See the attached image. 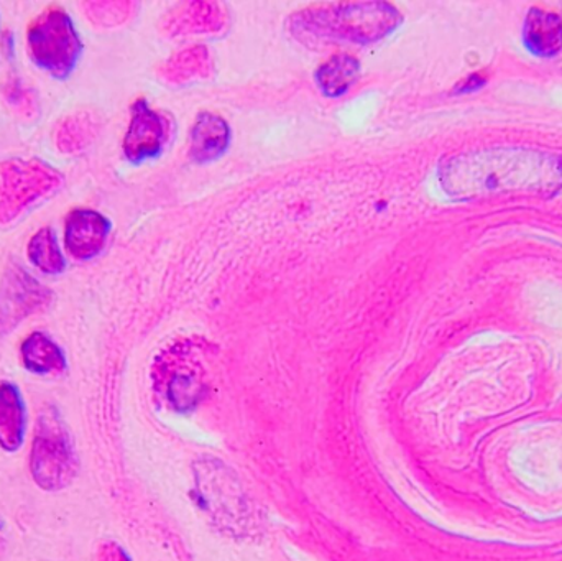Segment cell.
Instances as JSON below:
<instances>
[{
  "mask_svg": "<svg viewBox=\"0 0 562 561\" xmlns=\"http://www.w3.org/2000/svg\"><path fill=\"white\" fill-rule=\"evenodd\" d=\"M439 181L459 201L553 197L562 188V154L528 145L475 148L446 157Z\"/></svg>",
  "mask_w": 562,
  "mask_h": 561,
  "instance_id": "cell-1",
  "label": "cell"
},
{
  "mask_svg": "<svg viewBox=\"0 0 562 561\" xmlns=\"http://www.w3.org/2000/svg\"><path fill=\"white\" fill-rule=\"evenodd\" d=\"M403 16L385 2L340 3L307 9L291 16V33L301 42H352L367 45L395 32Z\"/></svg>",
  "mask_w": 562,
  "mask_h": 561,
  "instance_id": "cell-2",
  "label": "cell"
},
{
  "mask_svg": "<svg viewBox=\"0 0 562 561\" xmlns=\"http://www.w3.org/2000/svg\"><path fill=\"white\" fill-rule=\"evenodd\" d=\"M33 483L45 493H59L78 476L79 460L71 435L58 412L48 408L40 414L29 455Z\"/></svg>",
  "mask_w": 562,
  "mask_h": 561,
  "instance_id": "cell-3",
  "label": "cell"
},
{
  "mask_svg": "<svg viewBox=\"0 0 562 561\" xmlns=\"http://www.w3.org/2000/svg\"><path fill=\"white\" fill-rule=\"evenodd\" d=\"M26 45L33 63L56 79L68 78L82 53L78 30L59 7H48L30 23Z\"/></svg>",
  "mask_w": 562,
  "mask_h": 561,
  "instance_id": "cell-4",
  "label": "cell"
},
{
  "mask_svg": "<svg viewBox=\"0 0 562 561\" xmlns=\"http://www.w3.org/2000/svg\"><path fill=\"white\" fill-rule=\"evenodd\" d=\"M65 183L61 171L38 158H10L0 164V226H9Z\"/></svg>",
  "mask_w": 562,
  "mask_h": 561,
  "instance_id": "cell-5",
  "label": "cell"
},
{
  "mask_svg": "<svg viewBox=\"0 0 562 561\" xmlns=\"http://www.w3.org/2000/svg\"><path fill=\"white\" fill-rule=\"evenodd\" d=\"M194 473L201 506L226 529L243 530L250 517V503L234 471L223 461L204 458L194 464Z\"/></svg>",
  "mask_w": 562,
  "mask_h": 561,
  "instance_id": "cell-6",
  "label": "cell"
},
{
  "mask_svg": "<svg viewBox=\"0 0 562 561\" xmlns=\"http://www.w3.org/2000/svg\"><path fill=\"white\" fill-rule=\"evenodd\" d=\"M168 127L158 112L151 111L144 99L132 105L131 125L124 137V154L131 164L140 165L158 157L165 148Z\"/></svg>",
  "mask_w": 562,
  "mask_h": 561,
  "instance_id": "cell-7",
  "label": "cell"
},
{
  "mask_svg": "<svg viewBox=\"0 0 562 561\" xmlns=\"http://www.w3.org/2000/svg\"><path fill=\"white\" fill-rule=\"evenodd\" d=\"M111 223L98 211L75 210L65 223V247L78 260H91L104 250Z\"/></svg>",
  "mask_w": 562,
  "mask_h": 561,
  "instance_id": "cell-8",
  "label": "cell"
},
{
  "mask_svg": "<svg viewBox=\"0 0 562 561\" xmlns=\"http://www.w3.org/2000/svg\"><path fill=\"white\" fill-rule=\"evenodd\" d=\"M26 404L22 392L13 382H0V448L5 453H16L25 445Z\"/></svg>",
  "mask_w": 562,
  "mask_h": 561,
  "instance_id": "cell-9",
  "label": "cell"
},
{
  "mask_svg": "<svg viewBox=\"0 0 562 561\" xmlns=\"http://www.w3.org/2000/svg\"><path fill=\"white\" fill-rule=\"evenodd\" d=\"M524 45L537 58H554L562 52V19L541 7L528 10L524 25Z\"/></svg>",
  "mask_w": 562,
  "mask_h": 561,
  "instance_id": "cell-10",
  "label": "cell"
},
{
  "mask_svg": "<svg viewBox=\"0 0 562 561\" xmlns=\"http://www.w3.org/2000/svg\"><path fill=\"white\" fill-rule=\"evenodd\" d=\"M231 128L221 115L201 112L191 131V158L196 164L217 160L229 147Z\"/></svg>",
  "mask_w": 562,
  "mask_h": 561,
  "instance_id": "cell-11",
  "label": "cell"
},
{
  "mask_svg": "<svg viewBox=\"0 0 562 561\" xmlns=\"http://www.w3.org/2000/svg\"><path fill=\"white\" fill-rule=\"evenodd\" d=\"M23 368L35 375L61 374L66 369L65 351L42 332L32 333L20 346Z\"/></svg>",
  "mask_w": 562,
  "mask_h": 561,
  "instance_id": "cell-12",
  "label": "cell"
},
{
  "mask_svg": "<svg viewBox=\"0 0 562 561\" xmlns=\"http://www.w3.org/2000/svg\"><path fill=\"white\" fill-rule=\"evenodd\" d=\"M48 290L36 283L29 273L16 270L5 283V305L12 315L23 316L48 303Z\"/></svg>",
  "mask_w": 562,
  "mask_h": 561,
  "instance_id": "cell-13",
  "label": "cell"
},
{
  "mask_svg": "<svg viewBox=\"0 0 562 561\" xmlns=\"http://www.w3.org/2000/svg\"><path fill=\"white\" fill-rule=\"evenodd\" d=\"M359 75V61L353 56L340 53L317 68L316 82L327 98H340L349 91Z\"/></svg>",
  "mask_w": 562,
  "mask_h": 561,
  "instance_id": "cell-14",
  "label": "cell"
},
{
  "mask_svg": "<svg viewBox=\"0 0 562 561\" xmlns=\"http://www.w3.org/2000/svg\"><path fill=\"white\" fill-rule=\"evenodd\" d=\"M26 254L32 266L46 276H59L65 272V254L49 227H42L38 233L33 234L26 247Z\"/></svg>",
  "mask_w": 562,
  "mask_h": 561,
  "instance_id": "cell-15",
  "label": "cell"
},
{
  "mask_svg": "<svg viewBox=\"0 0 562 561\" xmlns=\"http://www.w3.org/2000/svg\"><path fill=\"white\" fill-rule=\"evenodd\" d=\"M165 394L178 411H191L203 397V382L194 372L180 371L168 378Z\"/></svg>",
  "mask_w": 562,
  "mask_h": 561,
  "instance_id": "cell-16",
  "label": "cell"
},
{
  "mask_svg": "<svg viewBox=\"0 0 562 561\" xmlns=\"http://www.w3.org/2000/svg\"><path fill=\"white\" fill-rule=\"evenodd\" d=\"M92 137V122L88 115H69L56 132V145L63 154H76L89 144Z\"/></svg>",
  "mask_w": 562,
  "mask_h": 561,
  "instance_id": "cell-17",
  "label": "cell"
},
{
  "mask_svg": "<svg viewBox=\"0 0 562 561\" xmlns=\"http://www.w3.org/2000/svg\"><path fill=\"white\" fill-rule=\"evenodd\" d=\"M3 98L9 102L10 108L15 109L19 114L26 115L35 112L36 102L33 98V92L26 89L22 82L16 79H10L5 86H3Z\"/></svg>",
  "mask_w": 562,
  "mask_h": 561,
  "instance_id": "cell-18",
  "label": "cell"
},
{
  "mask_svg": "<svg viewBox=\"0 0 562 561\" xmlns=\"http://www.w3.org/2000/svg\"><path fill=\"white\" fill-rule=\"evenodd\" d=\"M85 7L89 19L94 20V23H99V25H114V23H119V20H121L119 13H124V7H128V3L88 2L85 3Z\"/></svg>",
  "mask_w": 562,
  "mask_h": 561,
  "instance_id": "cell-19",
  "label": "cell"
},
{
  "mask_svg": "<svg viewBox=\"0 0 562 561\" xmlns=\"http://www.w3.org/2000/svg\"><path fill=\"white\" fill-rule=\"evenodd\" d=\"M95 561H132L128 553L117 542H102L95 553Z\"/></svg>",
  "mask_w": 562,
  "mask_h": 561,
  "instance_id": "cell-20",
  "label": "cell"
},
{
  "mask_svg": "<svg viewBox=\"0 0 562 561\" xmlns=\"http://www.w3.org/2000/svg\"><path fill=\"white\" fill-rule=\"evenodd\" d=\"M0 323H2V315H0Z\"/></svg>",
  "mask_w": 562,
  "mask_h": 561,
  "instance_id": "cell-21",
  "label": "cell"
}]
</instances>
